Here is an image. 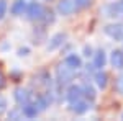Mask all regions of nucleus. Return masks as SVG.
I'll return each instance as SVG.
<instances>
[{
  "label": "nucleus",
  "instance_id": "25",
  "mask_svg": "<svg viewBox=\"0 0 123 121\" xmlns=\"http://www.w3.org/2000/svg\"><path fill=\"white\" fill-rule=\"evenodd\" d=\"M122 118H123V115H122Z\"/></svg>",
  "mask_w": 123,
  "mask_h": 121
},
{
  "label": "nucleus",
  "instance_id": "18",
  "mask_svg": "<svg viewBox=\"0 0 123 121\" xmlns=\"http://www.w3.org/2000/svg\"><path fill=\"white\" fill-rule=\"evenodd\" d=\"M20 116H23V111H21L20 108H15V110H12V111L8 113L10 120H20Z\"/></svg>",
  "mask_w": 123,
  "mask_h": 121
},
{
  "label": "nucleus",
  "instance_id": "10",
  "mask_svg": "<svg viewBox=\"0 0 123 121\" xmlns=\"http://www.w3.org/2000/svg\"><path fill=\"white\" fill-rule=\"evenodd\" d=\"M64 64H66L69 69H72V70H79V69L82 67V59L79 57V54L71 52V54H67V56H66Z\"/></svg>",
  "mask_w": 123,
  "mask_h": 121
},
{
  "label": "nucleus",
  "instance_id": "13",
  "mask_svg": "<svg viewBox=\"0 0 123 121\" xmlns=\"http://www.w3.org/2000/svg\"><path fill=\"white\" fill-rule=\"evenodd\" d=\"M110 62L115 69L118 70H123V51L120 49H113L112 54H110Z\"/></svg>",
  "mask_w": 123,
  "mask_h": 121
},
{
  "label": "nucleus",
  "instance_id": "1",
  "mask_svg": "<svg viewBox=\"0 0 123 121\" xmlns=\"http://www.w3.org/2000/svg\"><path fill=\"white\" fill-rule=\"evenodd\" d=\"M44 13H46V10L39 2H31L26 7V17L30 20H43Z\"/></svg>",
  "mask_w": 123,
  "mask_h": 121
},
{
  "label": "nucleus",
  "instance_id": "5",
  "mask_svg": "<svg viewBox=\"0 0 123 121\" xmlns=\"http://www.w3.org/2000/svg\"><path fill=\"white\" fill-rule=\"evenodd\" d=\"M80 98H84V88H82V85L71 84L69 88H67V92H66V100L69 103H72V102H76V100H80Z\"/></svg>",
  "mask_w": 123,
  "mask_h": 121
},
{
  "label": "nucleus",
  "instance_id": "4",
  "mask_svg": "<svg viewBox=\"0 0 123 121\" xmlns=\"http://www.w3.org/2000/svg\"><path fill=\"white\" fill-rule=\"evenodd\" d=\"M76 8H77L76 0H59L57 2V13L62 15V17L72 15Z\"/></svg>",
  "mask_w": 123,
  "mask_h": 121
},
{
  "label": "nucleus",
  "instance_id": "9",
  "mask_svg": "<svg viewBox=\"0 0 123 121\" xmlns=\"http://www.w3.org/2000/svg\"><path fill=\"white\" fill-rule=\"evenodd\" d=\"M89 108H90V103H89V100H84V98L72 102L71 106H69V110L72 113H76V115H82V113H85Z\"/></svg>",
  "mask_w": 123,
  "mask_h": 121
},
{
  "label": "nucleus",
  "instance_id": "12",
  "mask_svg": "<svg viewBox=\"0 0 123 121\" xmlns=\"http://www.w3.org/2000/svg\"><path fill=\"white\" fill-rule=\"evenodd\" d=\"M26 2L25 0H17V2H13L12 3V7H10V13L13 15V17H21L23 13H26Z\"/></svg>",
  "mask_w": 123,
  "mask_h": 121
},
{
  "label": "nucleus",
  "instance_id": "8",
  "mask_svg": "<svg viewBox=\"0 0 123 121\" xmlns=\"http://www.w3.org/2000/svg\"><path fill=\"white\" fill-rule=\"evenodd\" d=\"M13 98H15V102L18 103V105H26V103L31 102V93H30V90H26V88L18 87V88H15Z\"/></svg>",
  "mask_w": 123,
  "mask_h": 121
},
{
  "label": "nucleus",
  "instance_id": "23",
  "mask_svg": "<svg viewBox=\"0 0 123 121\" xmlns=\"http://www.w3.org/2000/svg\"><path fill=\"white\" fill-rule=\"evenodd\" d=\"M84 51H85V56H87V57H89V56H92V54H90V52H92V49H90V47H87V46H85Z\"/></svg>",
  "mask_w": 123,
  "mask_h": 121
},
{
  "label": "nucleus",
  "instance_id": "6",
  "mask_svg": "<svg viewBox=\"0 0 123 121\" xmlns=\"http://www.w3.org/2000/svg\"><path fill=\"white\" fill-rule=\"evenodd\" d=\"M74 72L76 70L69 69L66 64H61L57 67V82L59 84H69L72 80V77H74Z\"/></svg>",
  "mask_w": 123,
  "mask_h": 121
},
{
  "label": "nucleus",
  "instance_id": "17",
  "mask_svg": "<svg viewBox=\"0 0 123 121\" xmlns=\"http://www.w3.org/2000/svg\"><path fill=\"white\" fill-rule=\"evenodd\" d=\"M7 10H8L7 0H0V20H3V17L7 15Z\"/></svg>",
  "mask_w": 123,
  "mask_h": 121
},
{
  "label": "nucleus",
  "instance_id": "11",
  "mask_svg": "<svg viewBox=\"0 0 123 121\" xmlns=\"http://www.w3.org/2000/svg\"><path fill=\"white\" fill-rule=\"evenodd\" d=\"M21 111H23V116H25V118H36L41 110L38 108V105L35 102H30V103H26V105H23Z\"/></svg>",
  "mask_w": 123,
  "mask_h": 121
},
{
  "label": "nucleus",
  "instance_id": "16",
  "mask_svg": "<svg viewBox=\"0 0 123 121\" xmlns=\"http://www.w3.org/2000/svg\"><path fill=\"white\" fill-rule=\"evenodd\" d=\"M82 88H84V97H85V98L94 100V98H95V90H94V88H92L90 85H87V84H85Z\"/></svg>",
  "mask_w": 123,
  "mask_h": 121
},
{
  "label": "nucleus",
  "instance_id": "19",
  "mask_svg": "<svg viewBox=\"0 0 123 121\" xmlns=\"http://www.w3.org/2000/svg\"><path fill=\"white\" fill-rule=\"evenodd\" d=\"M7 106H8L7 98H5L3 95H0V115H3V113L7 111Z\"/></svg>",
  "mask_w": 123,
  "mask_h": 121
},
{
  "label": "nucleus",
  "instance_id": "7",
  "mask_svg": "<svg viewBox=\"0 0 123 121\" xmlns=\"http://www.w3.org/2000/svg\"><path fill=\"white\" fill-rule=\"evenodd\" d=\"M66 33H56L54 36L49 38V43L46 44V51H56L57 47H61L66 41Z\"/></svg>",
  "mask_w": 123,
  "mask_h": 121
},
{
  "label": "nucleus",
  "instance_id": "14",
  "mask_svg": "<svg viewBox=\"0 0 123 121\" xmlns=\"http://www.w3.org/2000/svg\"><path fill=\"white\" fill-rule=\"evenodd\" d=\"M107 62V56H105V51L104 49H98L97 52L94 54V67L95 69H102Z\"/></svg>",
  "mask_w": 123,
  "mask_h": 121
},
{
  "label": "nucleus",
  "instance_id": "24",
  "mask_svg": "<svg viewBox=\"0 0 123 121\" xmlns=\"http://www.w3.org/2000/svg\"><path fill=\"white\" fill-rule=\"evenodd\" d=\"M3 85V77H2V74H0V87Z\"/></svg>",
  "mask_w": 123,
  "mask_h": 121
},
{
  "label": "nucleus",
  "instance_id": "20",
  "mask_svg": "<svg viewBox=\"0 0 123 121\" xmlns=\"http://www.w3.org/2000/svg\"><path fill=\"white\" fill-rule=\"evenodd\" d=\"M117 90H118V93H122L123 95V74L118 75V79H117Z\"/></svg>",
  "mask_w": 123,
  "mask_h": 121
},
{
  "label": "nucleus",
  "instance_id": "15",
  "mask_svg": "<svg viewBox=\"0 0 123 121\" xmlns=\"http://www.w3.org/2000/svg\"><path fill=\"white\" fill-rule=\"evenodd\" d=\"M107 79H108L107 74H105L104 70L98 69V72L95 74V84H97V87H98V88H105V87H107Z\"/></svg>",
  "mask_w": 123,
  "mask_h": 121
},
{
  "label": "nucleus",
  "instance_id": "3",
  "mask_svg": "<svg viewBox=\"0 0 123 121\" xmlns=\"http://www.w3.org/2000/svg\"><path fill=\"white\" fill-rule=\"evenodd\" d=\"M105 35L110 36L115 41H123V25L122 23H113V25H107L104 28Z\"/></svg>",
  "mask_w": 123,
  "mask_h": 121
},
{
  "label": "nucleus",
  "instance_id": "21",
  "mask_svg": "<svg viewBox=\"0 0 123 121\" xmlns=\"http://www.w3.org/2000/svg\"><path fill=\"white\" fill-rule=\"evenodd\" d=\"M76 3H77L79 8H84V7H87L90 3V0H76Z\"/></svg>",
  "mask_w": 123,
  "mask_h": 121
},
{
  "label": "nucleus",
  "instance_id": "22",
  "mask_svg": "<svg viewBox=\"0 0 123 121\" xmlns=\"http://www.w3.org/2000/svg\"><path fill=\"white\" fill-rule=\"evenodd\" d=\"M28 52H30V49H28V47H21V49L18 51V56H20V57L28 56Z\"/></svg>",
  "mask_w": 123,
  "mask_h": 121
},
{
  "label": "nucleus",
  "instance_id": "2",
  "mask_svg": "<svg viewBox=\"0 0 123 121\" xmlns=\"http://www.w3.org/2000/svg\"><path fill=\"white\" fill-rule=\"evenodd\" d=\"M104 13L105 17H110V18H123V0L107 5L104 8Z\"/></svg>",
  "mask_w": 123,
  "mask_h": 121
}]
</instances>
